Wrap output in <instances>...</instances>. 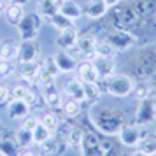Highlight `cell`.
Instances as JSON below:
<instances>
[{
    "label": "cell",
    "mask_w": 156,
    "mask_h": 156,
    "mask_svg": "<svg viewBox=\"0 0 156 156\" xmlns=\"http://www.w3.org/2000/svg\"><path fill=\"white\" fill-rule=\"evenodd\" d=\"M39 121H41V119H39L37 116H34V114H28V116H25V118H23L21 126L25 128V130H30V132H32V130L37 126V123H39Z\"/></svg>",
    "instance_id": "35"
},
{
    "label": "cell",
    "mask_w": 156,
    "mask_h": 156,
    "mask_svg": "<svg viewBox=\"0 0 156 156\" xmlns=\"http://www.w3.org/2000/svg\"><path fill=\"white\" fill-rule=\"evenodd\" d=\"M156 121V100L144 98L135 112V125L137 126H149Z\"/></svg>",
    "instance_id": "4"
},
{
    "label": "cell",
    "mask_w": 156,
    "mask_h": 156,
    "mask_svg": "<svg viewBox=\"0 0 156 156\" xmlns=\"http://www.w3.org/2000/svg\"><path fill=\"white\" fill-rule=\"evenodd\" d=\"M107 42L111 44L116 51H126L133 46L135 37L130 32H126V30H114V32L109 34Z\"/></svg>",
    "instance_id": "7"
},
{
    "label": "cell",
    "mask_w": 156,
    "mask_h": 156,
    "mask_svg": "<svg viewBox=\"0 0 156 156\" xmlns=\"http://www.w3.org/2000/svg\"><path fill=\"white\" fill-rule=\"evenodd\" d=\"M121 0H105V4L109 5V7H114V5H118Z\"/></svg>",
    "instance_id": "42"
},
{
    "label": "cell",
    "mask_w": 156,
    "mask_h": 156,
    "mask_svg": "<svg viewBox=\"0 0 156 156\" xmlns=\"http://www.w3.org/2000/svg\"><path fill=\"white\" fill-rule=\"evenodd\" d=\"M153 156H156V154H153Z\"/></svg>",
    "instance_id": "46"
},
{
    "label": "cell",
    "mask_w": 156,
    "mask_h": 156,
    "mask_svg": "<svg viewBox=\"0 0 156 156\" xmlns=\"http://www.w3.org/2000/svg\"><path fill=\"white\" fill-rule=\"evenodd\" d=\"M39 119H41V123H42L48 130H51V132H55V130L58 128V125H60V119H58V116L55 112L44 114L42 118H39Z\"/></svg>",
    "instance_id": "32"
},
{
    "label": "cell",
    "mask_w": 156,
    "mask_h": 156,
    "mask_svg": "<svg viewBox=\"0 0 156 156\" xmlns=\"http://www.w3.org/2000/svg\"><path fill=\"white\" fill-rule=\"evenodd\" d=\"M46 23H49L51 27H55V28H56L58 32H60V30H63V28H67V27H70V25H72L70 20H67V18H65L63 14H60V12H56L55 16H51V18H49V20H48Z\"/></svg>",
    "instance_id": "30"
},
{
    "label": "cell",
    "mask_w": 156,
    "mask_h": 156,
    "mask_svg": "<svg viewBox=\"0 0 156 156\" xmlns=\"http://www.w3.org/2000/svg\"><path fill=\"white\" fill-rule=\"evenodd\" d=\"M86 60L93 63V67H95V70H97L100 79H107L109 76H112L114 70H116L114 58H102V56H97L95 53H88Z\"/></svg>",
    "instance_id": "5"
},
{
    "label": "cell",
    "mask_w": 156,
    "mask_h": 156,
    "mask_svg": "<svg viewBox=\"0 0 156 156\" xmlns=\"http://www.w3.org/2000/svg\"><path fill=\"white\" fill-rule=\"evenodd\" d=\"M104 156H121V154H119V153H116L114 149H109L107 153H104Z\"/></svg>",
    "instance_id": "43"
},
{
    "label": "cell",
    "mask_w": 156,
    "mask_h": 156,
    "mask_svg": "<svg viewBox=\"0 0 156 156\" xmlns=\"http://www.w3.org/2000/svg\"><path fill=\"white\" fill-rule=\"evenodd\" d=\"M119 140L123 146H128V147H137L139 146V142L144 139V132L140 130V126H137V125H123L119 132Z\"/></svg>",
    "instance_id": "6"
},
{
    "label": "cell",
    "mask_w": 156,
    "mask_h": 156,
    "mask_svg": "<svg viewBox=\"0 0 156 156\" xmlns=\"http://www.w3.org/2000/svg\"><path fill=\"white\" fill-rule=\"evenodd\" d=\"M14 139H16L18 146H20L21 149H27V147H30V146L34 144V139H32V132H30V130H25L23 126H20L18 130H16Z\"/></svg>",
    "instance_id": "23"
},
{
    "label": "cell",
    "mask_w": 156,
    "mask_h": 156,
    "mask_svg": "<svg viewBox=\"0 0 156 156\" xmlns=\"http://www.w3.org/2000/svg\"><path fill=\"white\" fill-rule=\"evenodd\" d=\"M41 53V46L35 42V39L32 41H23L18 46V62L20 63H27V62H35L37 56Z\"/></svg>",
    "instance_id": "8"
},
{
    "label": "cell",
    "mask_w": 156,
    "mask_h": 156,
    "mask_svg": "<svg viewBox=\"0 0 156 156\" xmlns=\"http://www.w3.org/2000/svg\"><path fill=\"white\" fill-rule=\"evenodd\" d=\"M41 16L37 12H30V14H25L21 18V21L18 23V34H20V39L21 41H32L35 39L37 34H39V28H41Z\"/></svg>",
    "instance_id": "3"
},
{
    "label": "cell",
    "mask_w": 156,
    "mask_h": 156,
    "mask_svg": "<svg viewBox=\"0 0 156 156\" xmlns=\"http://www.w3.org/2000/svg\"><path fill=\"white\" fill-rule=\"evenodd\" d=\"M20 156H39V154H37L35 151H32V149L27 147V149H23L21 153H20Z\"/></svg>",
    "instance_id": "39"
},
{
    "label": "cell",
    "mask_w": 156,
    "mask_h": 156,
    "mask_svg": "<svg viewBox=\"0 0 156 156\" xmlns=\"http://www.w3.org/2000/svg\"><path fill=\"white\" fill-rule=\"evenodd\" d=\"M20 146H18V142H16L14 135L11 137V135H5V137H2L0 139V153L5 156H20Z\"/></svg>",
    "instance_id": "19"
},
{
    "label": "cell",
    "mask_w": 156,
    "mask_h": 156,
    "mask_svg": "<svg viewBox=\"0 0 156 156\" xmlns=\"http://www.w3.org/2000/svg\"><path fill=\"white\" fill-rule=\"evenodd\" d=\"M28 0H9V4H16V5H25Z\"/></svg>",
    "instance_id": "41"
},
{
    "label": "cell",
    "mask_w": 156,
    "mask_h": 156,
    "mask_svg": "<svg viewBox=\"0 0 156 156\" xmlns=\"http://www.w3.org/2000/svg\"><path fill=\"white\" fill-rule=\"evenodd\" d=\"M65 146H67V142H63L62 139H58V137H53V135H51L49 139H46L42 144H39L41 154L42 156H58V154H62Z\"/></svg>",
    "instance_id": "10"
},
{
    "label": "cell",
    "mask_w": 156,
    "mask_h": 156,
    "mask_svg": "<svg viewBox=\"0 0 156 156\" xmlns=\"http://www.w3.org/2000/svg\"><path fill=\"white\" fill-rule=\"evenodd\" d=\"M25 16V11H23V5H16V4H9L7 9H5V20H7L9 25L16 27L18 23L21 21V18Z\"/></svg>",
    "instance_id": "22"
},
{
    "label": "cell",
    "mask_w": 156,
    "mask_h": 156,
    "mask_svg": "<svg viewBox=\"0 0 156 156\" xmlns=\"http://www.w3.org/2000/svg\"><path fill=\"white\" fill-rule=\"evenodd\" d=\"M76 77H77L81 83H98L100 81V77H98V74H97V70H95L93 63L88 62V60L77 63V67H76Z\"/></svg>",
    "instance_id": "9"
},
{
    "label": "cell",
    "mask_w": 156,
    "mask_h": 156,
    "mask_svg": "<svg viewBox=\"0 0 156 156\" xmlns=\"http://www.w3.org/2000/svg\"><path fill=\"white\" fill-rule=\"evenodd\" d=\"M91 123L102 133L118 135V132L125 125V116L116 109L104 107V109H97V111L91 112Z\"/></svg>",
    "instance_id": "1"
},
{
    "label": "cell",
    "mask_w": 156,
    "mask_h": 156,
    "mask_svg": "<svg viewBox=\"0 0 156 156\" xmlns=\"http://www.w3.org/2000/svg\"><path fill=\"white\" fill-rule=\"evenodd\" d=\"M11 100V90L7 86L0 84V107H5Z\"/></svg>",
    "instance_id": "37"
},
{
    "label": "cell",
    "mask_w": 156,
    "mask_h": 156,
    "mask_svg": "<svg viewBox=\"0 0 156 156\" xmlns=\"http://www.w3.org/2000/svg\"><path fill=\"white\" fill-rule=\"evenodd\" d=\"M81 102H77V100H72L69 98L67 102H63L62 104V109H63V112L67 118H77L79 112H81Z\"/></svg>",
    "instance_id": "29"
},
{
    "label": "cell",
    "mask_w": 156,
    "mask_h": 156,
    "mask_svg": "<svg viewBox=\"0 0 156 156\" xmlns=\"http://www.w3.org/2000/svg\"><path fill=\"white\" fill-rule=\"evenodd\" d=\"M83 137H84V132H83V130H79V128H70L69 133H67V137H65V142H67V146H70V147H81V146H83Z\"/></svg>",
    "instance_id": "24"
},
{
    "label": "cell",
    "mask_w": 156,
    "mask_h": 156,
    "mask_svg": "<svg viewBox=\"0 0 156 156\" xmlns=\"http://www.w3.org/2000/svg\"><path fill=\"white\" fill-rule=\"evenodd\" d=\"M0 156H5V154H2V153H0Z\"/></svg>",
    "instance_id": "45"
},
{
    "label": "cell",
    "mask_w": 156,
    "mask_h": 156,
    "mask_svg": "<svg viewBox=\"0 0 156 156\" xmlns=\"http://www.w3.org/2000/svg\"><path fill=\"white\" fill-rule=\"evenodd\" d=\"M133 81L132 77H128L125 74H116L114 72L112 76H109L107 79H104V86H105V91L109 95H112L116 98H125L128 97L132 90H133Z\"/></svg>",
    "instance_id": "2"
},
{
    "label": "cell",
    "mask_w": 156,
    "mask_h": 156,
    "mask_svg": "<svg viewBox=\"0 0 156 156\" xmlns=\"http://www.w3.org/2000/svg\"><path fill=\"white\" fill-rule=\"evenodd\" d=\"M42 100L46 105H49L51 109H60L62 107V93L58 91L56 84H48L42 86Z\"/></svg>",
    "instance_id": "14"
},
{
    "label": "cell",
    "mask_w": 156,
    "mask_h": 156,
    "mask_svg": "<svg viewBox=\"0 0 156 156\" xmlns=\"http://www.w3.org/2000/svg\"><path fill=\"white\" fill-rule=\"evenodd\" d=\"M97 39L90 34H84V35H79L77 41H76V46L74 49L76 53H83V55H88V53H93L95 48H97Z\"/></svg>",
    "instance_id": "17"
},
{
    "label": "cell",
    "mask_w": 156,
    "mask_h": 156,
    "mask_svg": "<svg viewBox=\"0 0 156 156\" xmlns=\"http://www.w3.org/2000/svg\"><path fill=\"white\" fill-rule=\"evenodd\" d=\"M63 91H65V95H67L69 98L77 100V102H81V104H84V86H83V83H81L77 77L67 81Z\"/></svg>",
    "instance_id": "15"
},
{
    "label": "cell",
    "mask_w": 156,
    "mask_h": 156,
    "mask_svg": "<svg viewBox=\"0 0 156 156\" xmlns=\"http://www.w3.org/2000/svg\"><path fill=\"white\" fill-rule=\"evenodd\" d=\"M23 102H25V104H27V105L32 109V107H35V105H37V102H39V97H37V93H35V91L28 90V91H27V95H25V98H23Z\"/></svg>",
    "instance_id": "38"
},
{
    "label": "cell",
    "mask_w": 156,
    "mask_h": 156,
    "mask_svg": "<svg viewBox=\"0 0 156 156\" xmlns=\"http://www.w3.org/2000/svg\"><path fill=\"white\" fill-rule=\"evenodd\" d=\"M7 5H9V0H0V14H2V12H5Z\"/></svg>",
    "instance_id": "40"
},
{
    "label": "cell",
    "mask_w": 156,
    "mask_h": 156,
    "mask_svg": "<svg viewBox=\"0 0 156 156\" xmlns=\"http://www.w3.org/2000/svg\"><path fill=\"white\" fill-rule=\"evenodd\" d=\"M27 91H28V88L23 84H16L12 90H11V98H20L23 100L25 98V95H27Z\"/></svg>",
    "instance_id": "36"
},
{
    "label": "cell",
    "mask_w": 156,
    "mask_h": 156,
    "mask_svg": "<svg viewBox=\"0 0 156 156\" xmlns=\"http://www.w3.org/2000/svg\"><path fill=\"white\" fill-rule=\"evenodd\" d=\"M56 12H58L56 0H39V5H37V14L41 16L44 21H48L51 16H55Z\"/></svg>",
    "instance_id": "20"
},
{
    "label": "cell",
    "mask_w": 156,
    "mask_h": 156,
    "mask_svg": "<svg viewBox=\"0 0 156 156\" xmlns=\"http://www.w3.org/2000/svg\"><path fill=\"white\" fill-rule=\"evenodd\" d=\"M5 107H7L9 119H23L25 116H28L30 114V107L20 98H11Z\"/></svg>",
    "instance_id": "13"
},
{
    "label": "cell",
    "mask_w": 156,
    "mask_h": 156,
    "mask_svg": "<svg viewBox=\"0 0 156 156\" xmlns=\"http://www.w3.org/2000/svg\"><path fill=\"white\" fill-rule=\"evenodd\" d=\"M132 156H147V154H142L140 151H137V153H133V154H132Z\"/></svg>",
    "instance_id": "44"
},
{
    "label": "cell",
    "mask_w": 156,
    "mask_h": 156,
    "mask_svg": "<svg viewBox=\"0 0 156 156\" xmlns=\"http://www.w3.org/2000/svg\"><path fill=\"white\" fill-rule=\"evenodd\" d=\"M77 37H79L77 30L74 28V25H70V27H67V28H63V30H60V32H58L56 44L63 51H69V49H72V48L76 46Z\"/></svg>",
    "instance_id": "11"
},
{
    "label": "cell",
    "mask_w": 156,
    "mask_h": 156,
    "mask_svg": "<svg viewBox=\"0 0 156 156\" xmlns=\"http://www.w3.org/2000/svg\"><path fill=\"white\" fill-rule=\"evenodd\" d=\"M58 12L63 14L67 20L76 21V20H79V18L83 16V9L79 7V4L72 2V0H63V4L60 5V11H58Z\"/></svg>",
    "instance_id": "18"
},
{
    "label": "cell",
    "mask_w": 156,
    "mask_h": 156,
    "mask_svg": "<svg viewBox=\"0 0 156 156\" xmlns=\"http://www.w3.org/2000/svg\"><path fill=\"white\" fill-rule=\"evenodd\" d=\"M51 135H53V132L48 130L41 121H39V123H37V126L32 130V139H34V144H42L46 139H49Z\"/></svg>",
    "instance_id": "25"
},
{
    "label": "cell",
    "mask_w": 156,
    "mask_h": 156,
    "mask_svg": "<svg viewBox=\"0 0 156 156\" xmlns=\"http://www.w3.org/2000/svg\"><path fill=\"white\" fill-rule=\"evenodd\" d=\"M97 56H102V58H114L116 56V49L109 42H100L97 44V48L93 51Z\"/></svg>",
    "instance_id": "31"
},
{
    "label": "cell",
    "mask_w": 156,
    "mask_h": 156,
    "mask_svg": "<svg viewBox=\"0 0 156 156\" xmlns=\"http://www.w3.org/2000/svg\"><path fill=\"white\" fill-rule=\"evenodd\" d=\"M0 58L12 62L18 58V46L14 42H4L0 46Z\"/></svg>",
    "instance_id": "28"
},
{
    "label": "cell",
    "mask_w": 156,
    "mask_h": 156,
    "mask_svg": "<svg viewBox=\"0 0 156 156\" xmlns=\"http://www.w3.org/2000/svg\"><path fill=\"white\" fill-rule=\"evenodd\" d=\"M132 95H133L137 100H144L149 97V86L140 83V84H133V90H132Z\"/></svg>",
    "instance_id": "34"
},
{
    "label": "cell",
    "mask_w": 156,
    "mask_h": 156,
    "mask_svg": "<svg viewBox=\"0 0 156 156\" xmlns=\"http://www.w3.org/2000/svg\"><path fill=\"white\" fill-rule=\"evenodd\" d=\"M139 151L142 154H147V156H153L156 154V137H144L140 142H139Z\"/></svg>",
    "instance_id": "27"
},
{
    "label": "cell",
    "mask_w": 156,
    "mask_h": 156,
    "mask_svg": "<svg viewBox=\"0 0 156 156\" xmlns=\"http://www.w3.org/2000/svg\"><path fill=\"white\" fill-rule=\"evenodd\" d=\"M107 9H109V5L105 4V0H88L84 14L91 20H100L107 14Z\"/></svg>",
    "instance_id": "16"
},
{
    "label": "cell",
    "mask_w": 156,
    "mask_h": 156,
    "mask_svg": "<svg viewBox=\"0 0 156 156\" xmlns=\"http://www.w3.org/2000/svg\"><path fill=\"white\" fill-rule=\"evenodd\" d=\"M39 72H41V65L37 63V60L20 65V77L25 81H35L39 77Z\"/></svg>",
    "instance_id": "21"
},
{
    "label": "cell",
    "mask_w": 156,
    "mask_h": 156,
    "mask_svg": "<svg viewBox=\"0 0 156 156\" xmlns=\"http://www.w3.org/2000/svg\"><path fill=\"white\" fill-rule=\"evenodd\" d=\"M84 86V102H97L100 98L98 83H83Z\"/></svg>",
    "instance_id": "26"
},
{
    "label": "cell",
    "mask_w": 156,
    "mask_h": 156,
    "mask_svg": "<svg viewBox=\"0 0 156 156\" xmlns=\"http://www.w3.org/2000/svg\"><path fill=\"white\" fill-rule=\"evenodd\" d=\"M53 58H55L58 70L62 72V74H70V72H76L77 62H76V58L70 56L67 51H60V53H56V55H53Z\"/></svg>",
    "instance_id": "12"
},
{
    "label": "cell",
    "mask_w": 156,
    "mask_h": 156,
    "mask_svg": "<svg viewBox=\"0 0 156 156\" xmlns=\"http://www.w3.org/2000/svg\"><path fill=\"white\" fill-rule=\"evenodd\" d=\"M12 72H14L12 63H11L9 60H2V58H0V81L9 79L11 76H12Z\"/></svg>",
    "instance_id": "33"
}]
</instances>
